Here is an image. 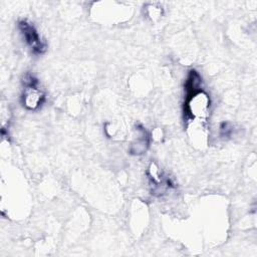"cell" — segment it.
<instances>
[{
  "label": "cell",
  "mask_w": 257,
  "mask_h": 257,
  "mask_svg": "<svg viewBox=\"0 0 257 257\" xmlns=\"http://www.w3.org/2000/svg\"><path fill=\"white\" fill-rule=\"evenodd\" d=\"M209 109L210 97L202 88L187 91L185 111L191 118L196 120L205 119L209 115Z\"/></svg>",
  "instance_id": "cell-1"
},
{
  "label": "cell",
  "mask_w": 257,
  "mask_h": 257,
  "mask_svg": "<svg viewBox=\"0 0 257 257\" xmlns=\"http://www.w3.org/2000/svg\"><path fill=\"white\" fill-rule=\"evenodd\" d=\"M24 90L22 94L23 105L30 110L37 109L44 101V92L38 87V80L27 73L23 78Z\"/></svg>",
  "instance_id": "cell-2"
},
{
  "label": "cell",
  "mask_w": 257,
  "mask_h": 257,
  "mask_svg": "<svg viewBox=\"0 0 257 257\" xmlns=\"http://www.w3.org/2000/svg\"><path fill=\"white\" fill-rule=\"evenodd\" d=\"M18 28L23 35V38L27 45L31 48L35 54H42L46 51V42L40 38L35 27L26 20H20L18 22Z\"/></svg>",
  "instance_id": "cell-3"
},
{
  "label": "cell",
  "mask_w": 257,
  "mask_h": 257,
  "mask_svg": "<svg viewBox=\"0 0 257 257\" xmlns=\"http://www.w3.org/2000/svg\"><path fill=\"white\" fill-rule=\"evenodd\" d=\"M137 138L135 140V142L132 144L130 152L132 154L135 155H141L143 153H145L149 147V136L148 133L146 132V130L142 126H138L137 127Z\"/></svg>",
  "instance_id": "cell-4"
},
{
  "label": "cell",
  "mask_w": 257,
  "mask_h": 257,
  "mask_svg": "<svg viewBox=\"0 0 257 257\" xmlns=\"http://www.w3.org/2000/svg\"><path fill=\"white\" fill-rule=\"evenodd\" d=\"M233 134V126L229 122H222L220 126V135L223 138L230 137Z\"/></svg>",
  "instance_id": "cell-5"
}]
</instances>
